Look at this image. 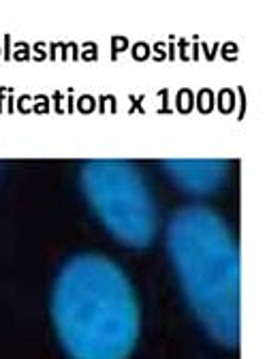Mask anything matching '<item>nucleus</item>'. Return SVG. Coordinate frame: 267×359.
<instances>
[{
    "instance_id": "3",
    "label": "nucleus",
    "mask_w": 267,
    "mask_h": 359,
    "mask_svg": "<svg viewBox=\"0 0 267 359\" xmlns=\"http://www.w3.org/2000/svg\"><path fill=\"white\" fill-rule=\"evenodd\" d=\"M81 189L97 216L128 246H148L156 236V203L142 171L116 158L88 161L81 167Z\"/></svg>"
},
{
    "instance_id": "2",
    "label": "nucleus",
    "mask_w": 267,
    "mask_h": 359,
    "mask_svg": "<svg viewBox=\"0 0 267 359\" xmlns=\"http://www.w3.org/2000/svg\"><path fill=\"white\" fill-rule=\"evenodd\" d=\"M167 250L205 332L229 348L240 342V250L214 210L186 205L167 224Z\"/></svg>"
},
{
    "instance_id": "1",
    "label": "nucleus",
    "mask_w": 267,
    "mask_h": 359,
    "mask_svg": "<svg viewBox=\"0 0 267 359\" xmlns=\"http://www.w3.org/2000/svg\"><path fill=\"white\" fill-rule=\"evenodd\" d=\"M52 317L71 359H128L139 338V306L128 276L103 255L64 263Z\"/></svg>"
},
{
    "instance_id": "4",
    "label": "nucleus",
    "mask_w": 267,
    "mask_h": 359,
    "mask_svg": "<svg viewBox=\"0 0 267 359\" xmlns=\"http://www.w3.org/2000/svg\"><path fill=\"white\" fill-rule=\"evenodd\" d=\"M165 171L177 187L189 193H212L227 177V163L218 158H177L165 161Z\"/></svg>"
}]
</instances>
